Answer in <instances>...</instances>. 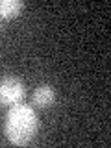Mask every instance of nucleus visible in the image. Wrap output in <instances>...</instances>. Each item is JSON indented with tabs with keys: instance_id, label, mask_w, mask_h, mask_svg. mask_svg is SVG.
I'll list each match as a JSON object with an SVG mask.
<instances>
[{
	"instance_id": "nucleus-4",
	"label": "nucleus",
	"mask_w": 111,
	"mask_h": 148,
	"mask_svg": "<svg viewBox=\"0 0 111 148\" xmlns=\"http://www.w3.org/2000/svg\"><path fill=\"white\" fill-rule=\"evenodd\" d=\"M21 0H0V18H13L21 13Z\"/></svg>"
},
{
	"instance_id": "nucleus-5",
	"label": "nucleus",
	"mask_w": 111,
	"mask_h": 148,
	"mask_svg": "<svg viewBox=\"0 0 111 148\" xmlns=\"http://www.w3.org/2000/svg\"><path fill=\"white\" fill-rule=\"evenodd\" d=\"M0 26H2V21H0Z\"/></svg>"
},
{
	"instance_id": "nucleus-3",
	"label": "nucleus",
	"mask_w": 111,
	"mask_h": 148,
	"mask_svg": "<svg viewBox=\"0 0 111 148\" xmlns=\"http://www.w3.org/2000/svg\"><path fill=\"white\" fill-rule=\"evenodd\" d=\"M32 102L37 106V108H50V106L56 102V91L52 85H37L34 92H32Z\"/></svg>"
},
{
	"instance_id": "nucleus-1",
	"label": "nucleus",
	"mask_w": 111,
	"mask_h": 148,
	"mask_svg": "<svg viewBox=\"0 0 111 148\" xmlns=\"http://www.w3.org/2000/svg\"><path fill=\"white\" fill-rule=\"evenodd\" d=\"M37 115L34 108L26 104H17L11 106L6 115V124H4V132L9 143L17 146H24L37 133Z\"/></svg>"
},
{
	"instance_id": "nucleus-2",
	"label": "nucleus",
	"mask_w": 111,
	"mask_h": 148,
	"mask_svg": "<svg viewBox=\"0 0 111 148\" xmlns=\"http://www.w3.org/2000/svg\"><path fill=\"white\" fill-rule=\"evenodd\" d=\"M26 96V87L18 78L15 76H6L0 80V104L2 106H17L24 100Z\"/></svg>"
}]
</instances>
